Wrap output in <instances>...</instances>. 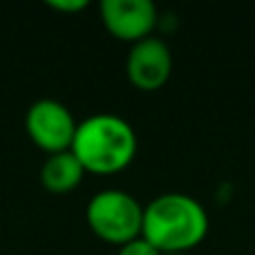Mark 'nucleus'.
Instances as JSON below:
<instances>
[{
	"mask_svg": "<svg viewBox=\"0 0 255 255\" xmlns=\"http://www.w3.org/2000/svg\"><path fill=\"white\" fill-rule=\"evenodd\" d=\"M208 213L186 193H163L143 206L141 235L161 253H188L208 235Z\"/></svg>",
	"mask_w": 255,
	"mask_h": 255,
	"instance_id": "1",
	"label": "nucleus"
},
{
	"mask_svg": "<svg viewBox=\"0 0 255 255\" xmlns=\"http://www.w3.org/2000/svg\"><path fill=\"white\" fill-rule=\"evenodd\" d=\"M136 132L128 119L99 112L79 121L72 152L83 163L85 172L115 175L132 163L136 154Z\"/></svg>",
	"mask_w": 255,
	"mask_h": 255,
	"instance_id": "2",
	"label": "nucleus"
},
{
	"mask_svg": "<svg viewBox=\"0 0 255 255\" xmlns=\"http://www.w3.org/2000/svg\"><path fill=\"white\" fill-rule=\"evenodd\" d=\"M85 220L97 238L124 247L139 238L143 229V206L121 188L99 190L85 206Z\"/></svg>",
	"mask_w": 255,
	"mask_h": 255,
	"instance_id": "3",
	"label": "nucleus"
},
{
	"mask_svg": "<svg viewBox=\"0 0 255 255\" xmlns=\"http://www.w3.org/2000/svg\"><path fill=\"white\" fill-rule=\"evenodd\" d=\"M79 121L72 110L56 99H38L27 108L25 130L36 148L47 154L63 152L72 148Z\"/></svg>",
	"mask_w": 255,
	"mask_h": 255,
	"instance_id": "4",
	"label": "nucleus"
},
{
	"mask_svg": "<svg viewBox=\"0 0 255 255\" xmlns=\"http://www.w3.org/2000/svg\"><path fill=\"white\" fill-rule=\"evenodd\" d=\"M126 74L134 88L154 92L163 88L172 74L170 47L159 36H148L130 47L126 58Z\"/></svg>",
	"mask_w": 255,
	"mask_h": 255,
	"instance_id": "5",
	"label": "nucleus"
},
{
	"mask_svg": "<svg viewBox=\"0 0 255 255\" xmlns=\"http://www.w3.org/2000/svg\"><path fill=\"white\" fill-rule=\"evenodd\" d=\"M99 11L106 29L115 38L132 45L152 36L159 20L152 0H103Z\"/></svg>",
	"mask_w": 255,
	"mask_h": 255,
	"instance_id": "6",
	"label": "nucleus"
},
{
	"mask_svg": "<svg viewBox=\"0 0 255 255\" xmlns=\"http://www.w3.org/2000/svg\"><path fill=\"white\" fill-rule=\"evenodd\" d=\"M38 177L45 190L54 195H65L83 181L85 168L72 150H63V152L47 154V159L40 166Z\"/></svg>",
	"mask_w": 255,
	"mask_h": 255,
	"instance_id": "7",
	"label": "nucleus"
},
{
	"mask_svg": "<svg viewBox=\"0 0 255 255\" xmlns=\"http://www.w3.org/2000/svg\"><path fill=\"white\" fill-rule=\"evenodd\" d=\"M117 255H161V251H159L157 247H152L143 235H139V238L130 240L124 247H119Z\"/></svg>",
	"mask_w": 255,
	"mask_h": 255,
	"instance_id": "8",
	"label": "nucleus"
},
{
	"mask_svg": "<svg viewBox=\"0 0 255 255\" xmlns=\"http://www.w3.org/2000/svg\"><path fill=\"white\" fill-rule=\"evenodd\" d=\"M49 7L56 9V11H67V13H76V11H83L88 7V0H49Z\"/></svg>",
	"mask_w": 255,
	"mask_h": 255,
	"instance_id": "9",
	"label": "nucleus"
},
{
	"mask_svg": "<svg viewBox=\"0 0 255 255\" xmlns=\"http://www.w3.org/2000/svg\"><path fill=\"white\" fill-rule=\"evenodd\" d=\"M161 255H188V253H161Z\"/></svg>",
	"mask_w": 255,
	"mask_h": 255,
	"instance_id": "10",
	"label": "nucleus"
}]
</instances>
